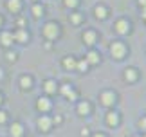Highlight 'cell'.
<instances>
[{"label":"cell","instance_id":"cell-1","mask_svg":"<svg viewBox=\"0 0 146 137\" xmlns=\"http://www.w3.org/2000/svg\"><path fill=\"white\" fill-rule=\"evenodd\" d=\"M42 34L49 40V42H54V40L60 36V27H58V24H56V22H47V24L43 25V29H42Z\"/></svg>","mask_w":146,"mask_h":137},{"label":"cell","instance_id":"cell-2","mask_svg":"<svg viewBox=\"0 0 146 137\" xmlns=\"http://www.w3.org/2000/svg\"><path fill=\"white\" fill-rule=\"evenodd\" d=\"M117 101V94L114 90H103V92L99 94V103L103 106H114Z\"/></svg>","mask_w":146,"mask_h":137},{"label":"cell","instance_id":"cell-3","mask_svg":"<svg viewBox=\"0 0 146 137\" xmlns=\"http://www.w3.org/2000/svg\"><path fill=\"white\" fill-rule=\"evenodd\" d=\"M110 54H112V58H115V60H123L125 54H126V45L123 42H114L110 45Z\"/></svg>","mask_w":146,"mask_h":137},{"label":"cell","instance_id":"cell-4","mask_svg":"<svg viewBox=\"0 0 146 137\" xmlns=\"http://www.w3.org/2000/svg\"><path fill=\"white\" fill-rule=\"evenodd\" d=\"M132 29V24H130V20L128 18H119V20H115V24H114V31L117 34H128Z\"/></svg>","mask_w":146,"mask_h":137},{"label":"cell","instance_id":"cell-5","mask_svg":"<svg viewBox=\"0 0 146 137\" xmlns=\"http://www.w3.org/2000/svg\"><path fill=\"white\" fill-rule=\"evenodd\" d=\"M60 92L63 94L69 101H76V98H78V92H76L74 88H72V85H70V83H63V85L60 87Z\"/></svg>","mask_w":146,"mask_h":137},{"label":"cell","instance_id":"cell-6","mask_svg":"<svg viewBox=\"0 0 146 137\" xmlns=\"http://www.w3.org/2000/svg\"><path fill=\"white\" fill-rule=\"evenodd\" d=\"M36 124H38V130L45 134V132H49V130L52 128V119H50L49 116H40L38 121H36Z\"/></svg>","mask_w":146,"mask_h":137},{"label":"cell","instance_id":"cell-7","mask_svg":"<svg viewBox=\"0 0 146 137\" xmlns=\"http://www.w3.org/2000/svg\"><path fill=\"white\" fill-rule=\"evenodd\" d=\"M81 40H83V43L88 45V47H92V45H96L98 42V33L96 31H92V29H88L81 34Z\"/></svg>","mask_w":146,"mask_h":137},{"label":"cell","instance_id":"cell-8","mask_svg":"<svg viewBox=\"0 0 146 137\" xmlns=\"http://www.w3.org/2000/svg\"><path fill=\"white\" fill-rule=\"evenodd\" d=\"M123 78H125L128 83H135V81H137V78H139L137 68H135V67H126V68H125V72H123Z\"/></svg>","mask_w":146,"mask_h":137},{"label":"cell","instance_id":"cell-9","mask_svg":"<svg viewBox=\"0 0 146 137\" xmlns=\"http://www.w3.org/2000/svg\"><path fill=\"white\" fill-rule=\"evenodd\" d=\"M105 121H106V124H108L110 128H115L117 124H119V121H121L119 112H114V110L108 112V114H106V119H105Z\"/></svg>","mask_w":146,"mask_h":137},{"label":"cell","instance_id":"cell-10","mask_svg":"<svg viewBox=\"0 0 146 137\" xmlns=\"http://www.w3.org/2000/svg\"><path fill=\"white\" fill-rule=\"evenodd\" d=\"M18 83H20L22 90H31L33 88V78L29 76V74H22L20 79H18Z\"/></svg>","mask_w":146,"mask_h":137},{"label":"cell","instance_id":"cell-11","mask_svg":"<svg viewBox=\"0 0 146 137\" xmlns=\"http://www.w3.org/2000/svg\"><path fill=\"white\" fill-rule=\"evenodd\" d=\"M50 99L49 98H38V101H36V108L40 112H49L50 110Z\"/></svg>","mask_w":146,"mask_h":137},{"label":"cell","instance_id":"cell-12","mask_svg":"<svg viewBox=\"0 0 146 137\" xmlns=\"http://www.w3.org/2000/svg\"><path fill=\"white\" fill-rule=\"evenodd\" d=\"M99 61H101V54L98 53V51H88V53H87V63L88 65H98L99 63Z\"/></svg>","mask_w":146,"mask_h":137},{"label":"cell","instance_id":"cell-13","mask_svg":"<svg viewBox=\"0 0 146 137\" xmlns=\"http://www.w3.org/2000/svg\"><path fill=\"white\" fill-rule=\"evenodd\" d=\"M9 134H11V137H22L24 135V126H22V123L15 121L11 124V128H9Z\"/></svg>","mask_w":146,"mask_h":137},{"label":"cell","instance_id":"cell-14","mask_svg":"<svg viewBox=\"0 0 146 137\" xmlns=\"http://www.w3.org/2000/svg\"><path fill=\"white\" fill-rule=\"evenodd\" d=\"M78 114H80V116H88V114H90V110H92V106H90V103L88 101H80L78 103Z\"/></svg>","mask_w":146,"mask_h":137},{"label":"cell","instance_id":"cell-15","mask_svg":"<svg viewBox=\"0 0 146 137\" xmlns=\"http://www.w3.org/2000/svg\"><path fill=\"white\" fill-rule=\"evenodd\" d=\"M15 42V38H13V33H9V31H4L2 34H0V43L4 45V47H9V45H13Z\"/></svg>","mask_w":146,"mask_h":137},{"label":"cell","instance_id":"cell-16","mask_svg":"<svg viewBox=\"0 0 146 137\" xmlns=\"http://www.w3.org/2000/svg\"><path fill=\"white\" fill-rule=\"evenodd\" d=\"M13 38H15L18 43H27V42H29V33L24 31V29H18V31L13 34Z\"/></svg>","mask_w":146,"mask_h":137},{"label":"cell","instance_id":"cell-17","mask_svg":"<svg viewBox=\"0 0 146 137\" xmlns=\"http://www.w3.org/2000/svg\"><path fill=\"white\" fill-rule=\"evenodd\" d=\"M61 63H63L65 70H76V63H78V61H76L74 56H65Z\"/></svg>","mask_w":146,"mask_h":137},{"label":"cell","instance_id":"cell-18","mask_svg":"<svg viewBox=\"0 0 146 137\" xmlns=\"http://www.w3.org/2000/svg\"><path fill=\"white\" fill-rule=\"evenodd\" d=\"M43 88H45L47 94H56V92H58V85H56L54 79H45V83H43Z\"/></svg>","mask_w":146,"mask_h":137},{"label":"cell","instance_id":"cell-19","mask_svg":"<svg viewBox=\"0 0 146 137\" xmlns=\"http://www.w3.org/2000/svg\"><path fill=\"white\" fill-rule=\"evenodd\" d=\"M94 15H96V18H99V20H105L106 16H108V9L105 7V5H96L94 7Z\"/></svg>","mask_w":146,"mask_h":137},{"label":"cell","instance_id":"cell-20","mask_svg":"<svg viewBox=\"0 0 146 137\" xmlns=\"http://www.w3.org/2000/svg\"><path fill=\"white\" fill-rule=\"evenodd\" d=\"M5 5H7V9L11 11V13H18V11L22 9V0H7Z\"/></svg>","mask_w":146,"mask_h":137},{"label":"cell","instance_id":"cell-21","mask_svg":"<svg viewBox=\"0 0 146 137\" xmlns=\"http://www.w3.org/2000/svg\"><path fill=\"white\" fill-rule=\"evenodd\" d=\"M69 20H70V24H74V25H80L81 22H83V15H81V13H70Z\"/></svg>","mask_w":146,"mask_h":137},{"label":"cell","instance_id":"cell-22","mask_svg":"<svg viewBox=\"0 0 146 137\" xmlns=\"http://www.w3.org/2000/svg\"><path fill=\"white\" fill-rule=\"evenodd\" d=\"M31 11H33V16H35V18H40V16L45 13V11H43V5H40V4H35Z\"/></svg>","mask_w":146,"mask_h":137},{"label":"cell","instance_id":"cell-23","mask_svg":"<svg viewBox=\"0 0 146 137\" xmlns=\"http://www.w3.org/2000/svg\"><path fill=\"white\" fill-rule=\"evenodd\" d=\"M76 70H80V72H87L88 70V63H87V60H80L76 63Z\"/></svg>","mask_w":146,"mask_h":137},{"label":"cell","instance_id":"cell-24","mask_svg":"<svg viewBox=\"0 0 146 137\" xmlns=\"http://www.w3.org/2000/svg\"><path fill=\"white\" fill-rule=\"evenodd\" d=\"M63 4H65V7H69V9H76L78 4H80V0H63Z\"/></svg>","mask_w":146,"mask_h":137},{"label":"cell","instance_id":"cell-25","mask_svg":"<svg viewBox=\"0 0 146 137\" xmlns=\"http://www.w3.org/2000/svg\"><path fill=\"white\" fill-rule=\"evenodd\" d=\"M52 119V124H61L63 123V116H61V114H56L54 117H50Z\"/></svg>","mask_w":146,"mask_h":137},{"label":"cell","instance_id":"cell-26","mask_svg":"<svg viewBox=\"0 0 146 137\" xmlns=\"http://www.w3.org/2000/svg\"><path fill=\"white\" fill-rule=\"evenodd\" d=\"M5 60H7V61H16V53H15V51H13V53L9 51V53L5 54Z\"/></svg>","mask_w":146,"mask_h":137},{"label":"cell","instance_id":"cell-27","mask_svg":"<svg viewBox=\"0 0 146 137\" xmlns=\"http://www.w3.org/2000/svg\"><path fill=\"white\" fill-rule=\"evenodd\" d=\"M137 124H139V128H141L143 132H146V116L139 119V123H137Z\"/></svg>","mask_w":146,"mask_h":137},{"label":"cell","instance_id":"cell-28","mask_svg":"<svg viewBox=\"0 0 146 137\" xmlns=\"http://www.w3.org/2000/svg\"><path fill=\"white\" fill-rule=\"evenodd\" d=\"M5 121H7V114H5L4 110H0V124H4Z\"/></svg>","mask_w":146,"mask_h":137},{"label":"cell","instance_id":"cell-29","mask_svg":"<svg viewBox=\"0 0 146 137\" xmlns=\"http://www.w3.org/2000/svg\"><path fill=\"white\" fill-rule=\"evenodd\" d=\"M16 25H18L20 29H24V25H25V20H24V18H18V20H16Z\"/></svg>","mask_w":146,"mask_h":137},{"label":"cell","instance_id":"cell-30","mask_svg":"<svg viewBox=\"0 0 146 137\" xmlns=\"http://www.w3.org/2000/svg\"><path fill=\"white\" fill-rule=\"evenodd\" d=\"M81 137H88V135H90V132H88V128H81Z\"/></svg>","mask_w":146,"mask_h":137},{"label":"cell","instance_id":"cell-31","mask_svg":"<svg viewBox=\"0 0 146 137\" xmlns=\"http://www.w3.org/2000/svg\"><path fill=\"white\" fill-rule=\"evenodd\" d=\"M92 137H106V135H105V134H101V132H96V134H94Z\"/></svg>","mask_w":146,"mask_h":137},{"label":"cell","instance_id":"cell-32","mask_svg":"<svg viewBox=\"0 0 146 137\" xmlns=\"http://www.w3.org/2000/svg\"><path fill=\"white\" fill-rule=\"evenodd\" d=\"M139 5H143V7H146V0H139Z\"/></svg>","mask_w":146,"mask_h":137},{"label":"cell","instance_id":"cell-33","mask_svg":"<svg viewBox=\"0 0 146 137\" xmlns=\"http://www.w3.org/2000/svg\"><path fill=\"white\" fill-rule=\"evenodd\" d=\"M2 103H4V94L0 92V105H2Z\"/></svg>","mask_w":146,"mask_h":137},{"label":"cell","instance_id":"cell-34","mask_svg":"<svg viewBox=\"0 0 146 137\" xmlns=\"http://www.w3.org/2000/svg\"><path fill=\"white\" fill-rule=\"evenodd\" d=\"M143 18H144V20H146V7H144V9H143Z\"/></svg>","mask_w":146,"mask_h":137},{"label":"cell","instance_id":"cell-35","mask_svg":"<svg viewBox=\"0 0 146 137\" xmlns=\"http://www.w3.org/2000/svg\"><path fill=\"white\" fill-rule=\"evenodd\" d=\"M4 78V70H2V68H0V79H2Z\"/></svg>","mask_w":146,"mask_h":137},{"label":"cell","instance_id":"cell-36","mask_svg":"<svg viewBox=\"0 0 146 137\" xmlns=\"http://www.w3.org/2000/svg\"><path fill=\"white\" fill-rule=\"evenodd\" d=\"M2 24H4V18H2V16H0V27H2Z\"/></svg>","mask_w":146,"mask_h":137},{"label":"cell","instance_id":"cell-37","mask_svg":"<svg viewBox=\"0 0 146 137\" xmlns=\"http://www.w3.org/2000/svg\"><path fill=\"white\" fill-rule=\"evenodd\" d=\"M133 137H139V135H133Z\"/></svg>","mask_w":146,"mask_h":137}]
</instances>
